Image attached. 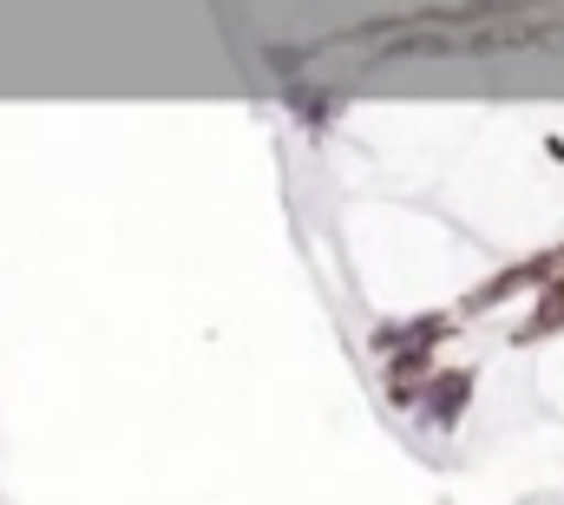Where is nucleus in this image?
Masks as SVG:
<instances>
[{
	"mask_svg": "<svg viewBox=\"0 0 564 505\" xmlns=\"http://www.w3.org/2000/svg\"><path fill=\"white\" fill-rule=\"evenodd\" d=\"M564 329V289H552L539 309H532V322H519V342L532 348V342H545V335H558Z\"/></svg>",
	"mask_w": 564,
	"mask_h": 505,
	"instance_id": "f257e3e1",
	"label": "nucleus"
}]
</instances>
